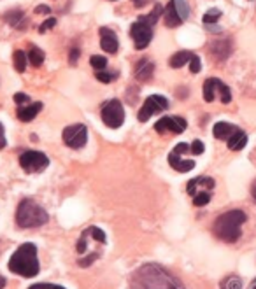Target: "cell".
I'll return each mask as SVG.
<instances>
[{"mask_svg": "<svg viewBox=\"0 0 256 289\" xmlns=\"http://www.w3.org/2000/svg\"><path fill=\"white\" fill-rule=\"evenodd\" d=\"M169 163L170 167H172L174 170H177V172H190V170L195 169V162L193 160H183V156L179 155V153L172 151L169 155Z\"/></svg>", "mask_w": 256, "mask_h": 289, "instance_id": "12", "label": "cell"}, {"mask_svg": "<svg viewBox=\"0 0 256 289\" xmlns=\"http://www.w3.org/2000/svg\"><path fill=\"white\" fill-rule=\"evenodd\" d=\"M249 289H256V279L253 280V282L249 284Z\"/></svg>", "mask_w": 256, "mask_h": 289, "instance_id": "43", "label": "cell"}, {"mask_svg": "<svg viewBox=\"0 0 256 289\" xmlns=\"http://www.w3.org/2000/svg\"><path fill=\"white\" fill-rule=\"evenodd\" d=\"M6 144H7V140H6V131H4V124L0 123V149L6 148Z\"/></svg>", "mask_w": 256, "mask_h": 289, "instance_id": "39", "label": "cell"}, {"mask_svg": "<svg viewBox=\"0 0 256 289\" xmlns=\"http://www.w3.org/2000/svg\"><path fill=\"white\" fill-rule=\"evenodd\" d=\"M221 289H242V280L237 275H228L221 280Z\"/></svg>", "mask_w": 256, "mask_h": 289, "instance_id": "25", "label": "cell"}, {"mask_svg": "<svg viewBox=\"0 0 256 289\" xmlns=\"http://www.w3.org/2000/svg\"><path fill=\"white\" fill-rule=\"evenodd\" d=\"M219 18H221V11H219V9H209L207 13L204 14V23L205 25H214Z\"/></svg>", "mask_w": 256, "mask_h": 289, "instance_id": "30", "label": "cell"}, {"mask_svg": "<svg viewBox=\"0 0 256 289\" xmlns=\"http://www.w3.org/2000/svg\"><path fill=\"white\" fill-rule=\"evenodd\" d=\"M218 95H219V100H221L223 103H230V102H232V91H230V88L226 86L223 81H219Z\"/></svg>", "mask_w": 256, "mask_h": 289, "instance_id": "27", "label": "cell"}, {"mask_svg": "<svg viewBox=\"0 0 256 289\" xmlns=\"http://www.w3.org/2000/svg\"><path fill=\"white\" fill-rule=\"evenodd\" d=\"M190 151L193 153L195 156L202 155V153L205 151V146H204V142H202V140H193V144L190 146Z\"/></svg>", "mask_w": 256, "mask_h": 289, "instance_id": "33", "label": "cell"}, {"mask_svg": "<svg viewBox=\"0 0 256 289\" xmlns=\"http://www.w3.org/2000/svg\"><path fill=\"white\" fill-rule=\"evenodd\" d=\"M4 287H6V279L0 275V289H4Z\"/></svg>", "mask_w": 256, "mask_h": 289, "instance_id": "42", "label": "cell"}, {"mask_svg": "<svg viewBox=\"0 0 256 289\" xmlns=\"http://www.w3.org/2000/svg\"><path fill=\"white\" fill-rule=\"evenodd\" d=\"M174 6H176V11L181 16V20L186 21L188 16H190V7H188L186 0H174Z\"/></svg>", "mask_w": 256, "mask_h": 289, "instance_id": "26", "label": "cell"}, {"mask_svg": "<svg viewBox=\"0 0 256 289\" xmlns=\"http://www.w3.org/2000/svg\"><path fill=\"white\" fill-rule=\"evenodd\" d=\"M211 202V193L209 191H198L197 195L193 196V203L195 207H204Z\"/></svg>", "mask_w": 256, "mask_h": 289, "instance_id": "28", "label": "cell"}, {"mask_svg": "<svg viewBox=\"0 0 256 289\" xmlns=\"http://www.w3.org/2000/svg\"><path fill=\"white\" fill-rule=\"evenodd\" d=\"M247 221V216L244 210L233 209L228 212L221 214L218 219L214 221L212 226V233L219 238V240L226 242V244H233L242 235V224Z\"/></svg>", "mask_w": 256, "mask_h": 289, "instance_id": "2", "label": "cell"}, {"mask_svg": "<svg viewBox=\"0 0 256 289\" xmlns=\"http://www.w3.org/2000/svg\"><path fill=\"white\" fill-rule=\"evenodd\" d=\"M186 119L179 116H165L155 123V130L158 133H167V131H170V133H183L186 130Z\"/></svg>", "mask_w": 256, "mask_h": 289, "instance_id": "10", "label": "cell"}, {"mask_svg": "<svg viewBox=\"0 0 256 289\" xmlns=\"http://www.w3.org/2000/svg\"><path fill=\"white\" fill-rule=\"evenodd\" d=\"M165 109H169V100L162 95H151L146 98V102L142 103V107L139 109L137 119L141 121V123H146L151 116L163 112Z\"/></svg>", "mask_w": 256, "mask_h": 289, "instance_id": "7", "label": "cell"}, {"mask_svg": "<svg viewBox=\"0 0 256 289\" xmlns=\"http://www.w3.org/2000/svg\"><path fill=\"white\" fill-rule=\"evenodd\" d=\"M35 14H51V9L48 6H37L35 7Z\"/></svg>", "mask_w": 256, "mask_h": 289, "instance_id": "40", "label": "cell"}, {"mask_svg": "<svg viewBox=\"0 0 256 289\" xmlns=\"http://www.w3.org/2000/svg\"><path fill=\"white\" fill-rule=\"evenodd\" d=\"M253 196H254V200H256V186L253 188Z\"/></svg>", "mask_w": 256, "mask_h": 289, "instance_id": "45", "label": "cell"}, {"mask_svg": "<svg viewBox=\"0 0 256 289\" xmlns=\"http://www.w3.org/2000/svg\"><path fill=\"white\" fill-rule=\"evenodd\" d=\"M191 56H193V53L191 51H179V53H176V55L170 56L169 65L172 67V69H181V67L186 65V63L190 62Z\"/></svg>", "mask_w": 256, "mask_h": 289, "instance_id": "22", "label": "cell"}, {"mask_svg": "<svg viewBox=\"0 0 256 289\" xmlns=\"http://www.w3.org/2000/svg\"><path fill=\"white\" fill-rule=\"evenodd\" d=\"M62 137H63L65 146H69L70 149H81L86 146L88 128H86V124H83V123L70 124V126H67L65 130H63Z\"/></svg>", "mask_w": 256, "mask_h": 289, "instance_id": "8", "label": "cell"}, {"mask_svg": "<svg viewBox=\"0 0 256 289\" xmlns=\"http://www.w3.org/2000/svg\"><path fill=\"white\" fill-rule=\"evenodd\" d=\"M88 230H90V235H91V238H93V240L100 242V244H105V242H107V237H105V233L100 230V228L91 226V228H88Z\"/></svg>", "mask_w": 256, "mask_h": 289, "instance_id": "31", "label": "cell"}, {"mask_svg": "<svg viewBox=\"0 0 256 289\" xmlns=\"http://www.w3.org/2000/svg\"><path fill=\"white\" fill-rule=\"evenodd\" d=\"M190 69H191V72H193V74H198V72H200L202 63H200V58H198L197 55L191 56V60H190Z\"/></svg>", "mask_w": 256, "mask_h": 289, "instance_id": "34", "label": "cell"}, {"mask_svg": "<svg viewBox=\"0 0 256 289\" xmlns=\"http://www.w3.org/2000/svg\"><path fill=\"white\" fill-rule=\"evenodd\" d=\"M155 74V65L153 62H149L148 58H142L141 62L135 65V79L141 81V83H146L149 81Z\"/></svg>", "mask_w": 256, "mask_h": 289, "instance_id": "13", "label": "cell"}, {"mask_svg": "<svg viewBox=\"0 0 256 289\" xmlns=\"http://www.w3.org/2000/svg\"><path fill=\"white\" fill-rule=\"evenodd\" d=\"M28 98H30V96L25 95V93H16V95H14V102H16L18 105H21V103H28Z\"/></svg>", "mask_w": 256, "mask_h": 289, "instance_id": "38", "label": "cell"}, {"mask_svg": "<svg viewBox=\"0 0 256 289\" xmlns=\"http://www.w3.org/2000/svg\"><path fill=\"white\" fill-rule=\"evenodd\" d=\"M20 165L27 174L44 172L49 165V158L41 151H25L20 156Z\"/></svg>", "mask_w": 256, "mask_h": 289, "instance_id": "5", "label": "cell"}, {"mask_svg": "<svg viewBox=\"0 0 256 289\" xmlns=\"http://www.w3.org/2000/svg\"><path fill=\"white\" fill-rule=\"evenodd\" d=\"M218 84L219 79L216 77H209L204 83V100L205 102H212L216 98V93H218Z\"/></svg>", "mask_w": 256, "mask_h": 289, "instance_id": "21", "label": "cell"}, {"mask_svg": "<svg viewBox=\"0 0 256 289\" xmlns=\"http://www.w3.org/2000/svg\"><path fill=\"white\" fill-rule=\"evenodd\" d=\"M100 46L105 53H111L114 55L119 48V42H118V37L112 30L109 28H100Z\"/></svg>", "mask_w": 256, "mask_h": 289, "instance_id": "11", "label": "cell"}, {"mask_svg": "<svg viewBox=\"0 0 256 289\" xmlns=\"http://www.w3.org/2000/svg\"><path fill=\"white\" fill-rule=\"evenodd\" d=\"M90 63L95 70H104L107 67V58L105 56H100V55H93L90 58Z\"/></svg>", "mask_w": 256, "mask_h": 289, "instance_id": "29", "label": "cell"}, {"mask_svg": "<svg viewBox=\"0 0 256 289\" xmlns=\"http://www.w3.org/2000/svg\"><path fill=\"white\" fill-rule=\"evenodd\" d=\"M102 121L105 123V126L118 130L125 121V110L119 100H109L104 107H102Z\"/></svg>", "mask_w": 256, "mask_h": 289, "instance_id": "6", "label": "cell"}, {"mask_svg": "<svg viewBox=\"0 0 256 289\" xmlns=\"http://www.w3.org/2000/svg\"><path fill=\"white\" fill-rule=\"evenodd\" d=\"M77 60H79V49L74 48L72 51H70V55H69V63H70V65H76Z\"/></svg>", "mask_w": 256, "mask_h": 289, "instance_id": "37", "label": "cell"}, {"mask_svg": "<svg viewBox=\"0 0 256 289\" xmlns=\"http://www.w3.org/2000/svg\"><path fill=\"white\" fill-rule=\"evenodd\" d=\"M16 223L20 228H37L48 223V212L34 200L27 198L18 205Z\"/></svg>", "mask_w": 256, "mask_h": 289, "instance_id": "4", "label": "cell"}, {"mask_svg": "<svg viewBox=\"0 0 256 289\" xmlns=\"http://www.w3.org/2000/svg\"><path fill=\"white\" fill-rule=\"evenodd\" d=\"M55 25H56V20L55 18H49V20H46L44 23L39 27V32L41 34H44V32H48V30H51V28H55Z\"/></svg>", "mask_w": 256, "mask_h": 289, "instance_id": "35", "label": "cell"}, {"mask_svg": "<svg viewBox=\"0 0 256 289\" xmlns=\"http://www.w3.org/2000/svg\"><path fill=\"white\" fill-rule=\"evenodd\" d=\"M42 109V103L41 102H34V103H28L25 107H18V119L27 123V121H32Z\"/></svg>", "mask_w": 256, "mask_h": 289, "instance_id": "14", "label": "cell"}, {"mask_svg": "<svg viewBox=\"0 0 256 289\" xmlns=\"http://www.w3.org/2000/svg\"><path fill=\"white\" fill-rule=\"evenodd\" d=\"M27 60H28V55H25L21 49H18V51H14V56H13V62H14V69L18 70V72H25V69H27Z\"/></svg>", "mask_w": 256, "mask_h": 289, "instance_id": "23", "label": "cell"}, {"mask_svg": "<svg viewBox=\"0 0 256 289\" xmlns=\"http://www.w3.org/2000/svg\"><path fill=\"white\" fill-rule=\"evenodd\" d=\"M53 286L51 284H34V286H30L28 289H51Z\"/></svg>", "mask_w": 256, "mask_h": 289, "instance_id": "41", "label": "cell"}, {"mask_svg": "<svg viewBox=\"0 0 256 289\" xmlns=\"http://www.w3.org/2000/svg\"><path fill=\"white\" fill-rule=\"evenodd\" d=\"M9 270L13 273H18L21 277H35L41 270L39 266V259H37V247L30 242L20 245L16 249L13 256L9 259Z\"/></svg>", "mask_w": 256, "mask_h": 289, "instance_id": "3", "label": "cell"}, {"mask_svg": "<svg viewBox=\"0 0 256 289\" xmlns=\"http://www.w3.org/2000/svg\"><path fill=\"white\" fill-rule=\"evenodd\" d=\"M6 21L13 28H18V30H25V25H27L25 14L21 13V11H11V13H7L6 14Z\"/></svg>", "mask_w": 256, "mask_h": 289, "instance_id": "20", "label": "cell"}, {"mask_svg": "<svg viewBox=\"0 0 256 289\" xmlns=\"http://www.w3.org/2000/svg\"><path fill=\"white\" fill-rule=\"evenodd\" d=\"M198 188H202L204 191H209L214 188V179H211V177H197V179H191L190 183H188V193H190L191 196H195L198 193Z\"/></svg>", "mask_w": 256, "mask_h": 289, "instance_id": "15", "label": "cell"}, {"mask_svg": "<svg viewBox=\"0 0 256 289\" xmlns=\"http://www.w3.org/2000/svg\"><path fill=\"white\" fill-rule=\"evenodd\" d=\"M97 258H98V254H97V252H93V254L86 256V258H81V259H79V266H90L91 263H93Z\"/></svg>", "mask_w": 256, "mask_h": 289, "instance_id": "36", "label": "cell"}, {"mask_svg": "<svg viewBox=\"0 0 256 289\" xmlns=\"http://www.w3.org/2000/svg\"><path fill=\"white\" fill-rule=\"evenodd\" d=\"M226 144H228V149H232V151H240V149L246 148L247 144V135L244 133L242 130H237L235 133L232 135V137L226 140Z\"/></svg>", "mask_w": 256, "mask_h": 289, "instance_id": "19", "label": "cell"}, {"mask_svg": "<svg viewBox=\"0 0 256 289\" xmlns=\"http://www.w3.org/2000/svg\"><path fill=\"white\" fill-rule=\"evenodd\" d=\"M130 34H132V39H134V42H135V48L146 49L153 39V27L149 23H146V21L137 20L134 25H132Z\"/></svg>", "mask_w": 256, "mask_h": 289, "instance_id": "9", "label": "cell"}, {"mask_svg": "<svg viewBox=\"0 0 256 289\" xmlns=\"http://www.w3.org/2000/svg\"><path fill=\"white\" fill-rule=\"evenodd\" d=\"M163 21H165V25L169 28H176V27H179V25L184 23V21L181 20L179 14H177L176 6H174V0H170L169 6H167L165 11H163Z\"/></svg>", "mask_w": 256, "mask_h": 289, "instance_id": "16", "label": "cell"}, {"mask_svg": "<svg viewBox=\"0 0 256 289\" xmlns=\"http://www.w3.org/2000/svg\"><path fill=\"white\" fill-rule=\"evenodd\" d=\"M28 62L34 67H41L42 62H44V53L39 48H32L30 51H28Z\"/></svg>", "mask_w": 256, "mask_h": 289, "instance_id": "24", "label": "cell"}, {"mask_svg": "<svg viewBox=\"0 0 256 289\" xmlns=\"http://www.w3.org/2000/svg\"><path fill=\"white\" fill-rule=\"evenodd\" d=\"M95 77H97L100 83H111L112 79H116V77H118V74L105 72V70H95Z\"/></svg>", "mask_w": 256, "mask_h": 289, "instance_id": "32", "label": "cell"}, {"mask_svg": "<svg viewBox=\"0 0 256 289\" xmlns=\"http://www.w3.org/2000/svg\"><path fill=\"white\" fill-rule=\"evenodd\" d=\"M51 289H65V287H62V286H53Z\"/></svg>", "mask_w": 256, "mask_h": 289, "instance_id": "44", "label": "cell"}, {"mask_svg": "<svg viewBox=\"0 0 256 289\" xmlns=\"http://www.w3.org/2000/svg\"><path fill=\"white\" fill-rule=\"evenodd\" d=\"M132 287L134 289H186L176 277H172L169 272L158 265H148L141 266L134 273L132 279Z\"/></svg>", "mask_w": 256, "mask_h": 289, "instance_id": "1", "label": "cell"}, {"mask_svg": "<svg viewBox=\"0 0 256 289\" xmlns=\"http://www.w3.org/2000/svg\"><path fill=\"white\" fill-rule=\"evenodd\" d=\"M237 130H239V128H237L235 124H230V123L221 121V123L214 124V128H212V135H214L216 138H219V140H228Z\"/></svg>", "mask_w": 256, "mask_h": 289, "instance_id": "17", "label": "cell"}, {"mask_svg": "<svg viewBox=\"0 0 256 289\" xmlns=\"http://www.w3.org/2000/svg\"><path fill=\"white\" fill-rule=\"evenodd\" d=\"M211 53L218 60H226L232 53V42L230 41H218L211 46Z\"/></svg>", "mask_w": 256, "mask_h": 289, "instance_id": "18", "label": "cell"}]
</instances>
